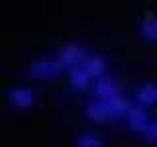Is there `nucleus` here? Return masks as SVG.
Wrapping results in <instances>:
<instances>
[{
    "label": "nucleus",
    "instance_id": "obj_2",
    "mask_svg": "<svg viewBox=\"0 0 157 147\" xmlns=\"http://www.w3.org/2000/svg\"><path fill=\"white\" fill-rule=\"evenodd\" d=\"M63 71L59 61H37L32 65V75L36 78H55Z\"/></svg>",
    "mask_w": 157,
    "mask_h": 147
},
{
    "label": "nucleus",
    "instance_id": "obj_5",
    "mask_svg": "<svg viewBox=\"0 0 157 147\" xmlns=\"http://www.w3.org/2000/svg\"><path fill=\"white\" fill-rule=\"evenodd\" d=\"M10 102L18 108H28L33 104V92L29 88H12L10 90Z\"/></svg>",
    "mask_w": 157,
    "mask_h": 147
},
{
    "label": "nucleus",
    "instance_id": "obj_1",
    "mask_svg": "<svg viewBox=\"0 0 157 147\" xmlns=\"http://www.w3.org/2000/svg\"><path fill=\"white\" fill-rule=\"evenodd\" d=\"M86 53L82 47L78 45H67L61 49V53H59V63H61L63 69H77V67H82L86 61Z\"/></svg>",
    "mask_w": 157,
    "mask_h": 147
},
{
    "label": "nucleus",
    "instance_id": "obj_8",
    "mask_svg": "<svg viewBox=\"0 0 157 147\" xmlns=\"http://www.w3.org/2000/svg\"><path fill=\"white\" fill-rule=\"evenodd\" d=\"M141 37L145 41H157V18L147 14L141 24Z\"/></svg>",
    "mask_w": 157,
    "mask_h": 147
},
{
    "label": "nucleus",
    "instance_id": "obj_3",
    "mask_svg": "<svg viewBox=\"0 0 157 147\" xmlns=\"http://www.w3.org/2000/svg\"><path fill=\"white\" fill-rule=\"evenodd\" d=\"M128 126H130L132 130L140 131V134H144V130L149 126V118H147L145 110L141 106L130 108V112H128Z\"/></svg>",
    "mask_w": 157,
    "mask_h": 147
},
{
    "label": "nucleus",
    "instance_id": "obj_11",
    "mask_svg": "<svg viewBox=\"0 0 157 147\" xmlns=\"http://www.w3.org/2000/svg\"><path fill=\"white\" fill-rule=\"evenodd\" d=\"M144 137L151 143H157V122H149V126L144 130Z\"/></svg>",
    "mask_w": 157,
    "mask_h": 147
},
{
    "label": "nucleus",
    "instance_id": "obj_6",
    "mask_svg": "<svg viewBox=\"0 0 157 147\" xmlns=\"http://www.w3.org/2000/svg\"><path fill=\"white\" fill-rule=\"evenodd\" d=\"M137 102H140L141 106H151L157 102V85H153V82H147V85H144L137 90Z\"/></svg>",
    "mask_w": 157,
    "mask_h": 147
},
{
    "label": "nucleus",
    "instance_id": "obj_4",
    "mask_svg": "<svg viewBox=\"0 0 157 147\" xmlns=\"http://www.w3.org/2000/svg\"><path fill=\"white\" fill-rule=\"evenodd\" d=\"M94 92L100 98L118 96V85H116L114 78H110V77H100L94 81Z\"/></svg>",
    "mask_w": 157,
    "mask_h": 147
},
{
    "label": "nucleus",
    "instance_id": "obj_9",
    "mask_svg": "<svg viewBox=\"0 0 157 147\" xmlns=\"http://www.w3.org/2000/svg\"><path fill=\"white\" fill-rule=\"evenodd\" d=\"M88 82H90V75L85 71V67H77L71 71V85L75 88H86Z\"/></svg>",
    "mask_w": 157,
    "mask_h": 147
},
{
    "label": "nucleus",
    "instance_id": "obj_7",
    "mask_svg": "<svg viewBox=\"0 0 157 147\" xmlns=\"http://www.w3.org/2000/svg\"><path fill=\"white\" fill-rule=\"evenodd\" d=\"M82 67H85V71L90 75V78H100L102 73H104V69H106V63H104L102 57L94 55V57H88Z\"/></svg>",
    "mask_w": 157,
    "mask_h": 147
},
{
    "label": "nucleus",
    "instance_id": "obj_10",
    "mask_svg": "<svg viewBox=\"0 0 157 147\" xmlns=\"http://www.w3.org/2000/svg\"><path fill=\"white\" fill-rule=\"evenodd\" d=\"M77 147H102V139L94 134H82L77 139Z\"/></svg>",
    "mask_w": 157,
    "mask_h": 147
}]
</instances>
